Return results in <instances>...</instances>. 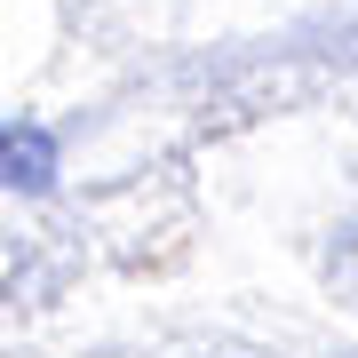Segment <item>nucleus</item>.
Instances as JSON below:
<instances>
[{
    "mask_svg": "<svg viewBox=\"0 0 358 358\" xmlns=\"http://www.w3.org/2000/svg\"><path fill=\"white\" fill-rule=\"evenodd\" d=\"M56 183V136L32 120H0V192H48Z\"/></svg>",
    "mask_w": 358,
    "mask_h": 358,
    "instance_id": "f257e3e1",
    "label": "nucleus"
}]
</instances>
